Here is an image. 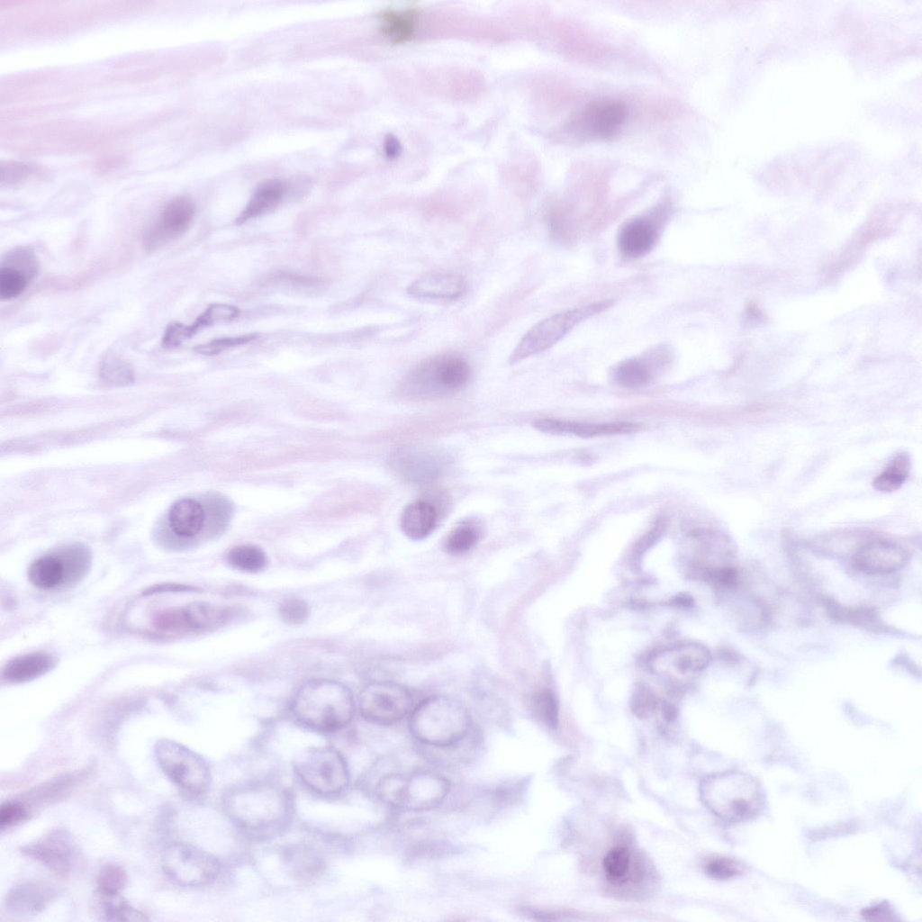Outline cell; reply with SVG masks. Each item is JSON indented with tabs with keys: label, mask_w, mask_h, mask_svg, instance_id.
<instances>
[{
	"label": "cell",
	"mask_w": 922,
	"mask_h": 922,
	"mask_svg": "<svg viewBox=\"0 0 922 922\" xmlns=\"http://www.w3.org/2000/svg\"><path fill=\"white\" fill-rule=\"evenodd\" d=\"M128 876L126 871L119 864L104 865L97 875V890L108 893H120L126 886Z\"/></svg>",
	"instance_id": "40"
},
{
	"label": "cell",
	"mask_w": 922,
	"mask_h": 922,
	"mask_svg": "<svg viewBox=\"0 0 922 922\" xmlns=\"http://www.w3.org/2000/svg\"><path fill=\"white\" fill-rule=\"evenodd\" d=\"M418 11L415 8L404 10L386 9L380 14V31L393 43H403L415 34Z\"/></svg>",
	"instance_id": "31"
},
{
	"label": "cell",
	"mask_w": 922,
	"mask_h": 922,
	"mask_svg": "<svg viewBox=\"0 0 922 922\" xmlns=\"http://www.w3.org/2000/svg\"><path fill=\"white\" fill-rule=\"evenodd\" d=\"M659 238V224L649 216H641L626 222L618 235L620 253L630 259L648 254Z\"/></svg>",
	"instance_id": "21"
},
{
	"label": "cell",
	"mask_w": 922,
	"mask_h": 922,
	"mask_svg": "<svg viewBox=\"0 0 922 922\" xmlns=\"http://www.w3.org/2000/svg\"><path fill=\"white\" fill-rule=\"evenodd\" d=\"M654 699L646 690L637 692L633 701V709L639 716H646L654 708Z\"/></svg>",
	"instance_id": "47"
},
{
	"label": "cell",
	"mask_w": 922,
	"mask_h": 922,
	"mask_svg": "<svg viewBox=\"0 0 922 922\" xmlns=\"http://www.w3.org/2000/svg\"><path fill=\"white\" fill-rule=\"evenodd\" d=\"M671 357L667 345H659L642 356L619 363L612 370V379L625 388L645 386L659 370L668 365Z\"/></svg>",
	"instance_id": "19"
},
{
	"label": "cell",
	"mask_w": 922,
	"mask_h": 922,
	"mask_svg": "<svg viewBox=\"0 0 922 922\" xmlns=\"http://www.w3.org/2000/svg\"><path fill=\"white\" fill-rule=\"evenodd\" d=\"M413 704L410 691L391 681H374L361 690L358 709L361 716L376 725H392L408 715Z\"/></svg>",
	"instance_id": "10"
},
{
	"label": "cell",
	"mask_w": 922,
	"mask_h": 922,
	"mask_svg": "<svg viewBox=\"0 0 922 922\" xmlns=\"http://www.w3.org/2000/svg\"><path fill=\"white\" fill-rule=\"evenodd\" d=\"M384 147L388 156H394L398 151L397 144L393 138H387Z\"/></svg>",
	"instance_id": "48"
},
{
	"label": "cell",
	"mask_w": 922,
	"mask_h": 922,
	"mask_svg": "<svg viewBox=\"0 0 922 922\" xmlns=\"http://www.w3.org/2000/svg\"><path fill=\"white\" fill-rule=\"evenodd\" d=\"M705 873L714 880H728L742 872L741 865L728 857L710 858L704 865Z\"/></svg>",
	"instance_id": "41"
},
{
	"label": "cell",
	"mask_w": 922,
	"mask_h": 922,
	"mask_svg": "<svg viewBox=\"0 0 922 922\" xmlns=\"http://www.w3.org/2000/svg\"><path fill=\"white\" fill-rule=\"evenodd\" d=\"M88 557L86 552L68 550L65 556L46 555L36 559L28 571L30 582L37 588L50 590L85 573Z\"/></svg>",
	"instance_id": "15"
},
{
	"label": "cell",
	"mask_w": 922,
	"mask_h": 922,
	"mask_svg": "<svg viewBox=\"0 0 922 922\" xmlns=\"http://www.w3.org/2000/svg\"><path fill=\"white\" fill-rule=\"evenodd\" d=\"M99 373L103 381L112 385H127L134 380L131 364L114 354H107L103 358Z\"/></svg>",
	"instance_id": "37"
},
{
	"label": "cell",
	"mask_w": 922,
	"mask_h": 922,
	"mask_svg": "<svg viewBox=\"0 0 922 922\" xmlns=\"http://www.w3.org/2000/svg\"><path fill=\"white\" fill-rule=\"evenodd\" d=\"M21 853L56 874L67 877L79 862V849L71 834L55 828L21 847Z\"/></svg>",
	"instance_id": "12"
},
{
	"label": "cell",
	"mask_w": 922,
	"mask_h": 922,
	"mask_svg": "<svg viewBox=\"0 0 922 922\" xmlns=\"http://www.w3.org/2000/svg\"><path fill=\"white\" fill-rule=\"evenodd\" d=\"M613 304L612 300H602L555 313L535 324L520 340L510 356V363L516 364L539 354L560 341L581 322L604 312Z\"/></svg>",
	"instance_id": "6"
},
{
	"label": "cell",
	"mask_w": 922,
	"mask_h": 922,
	"mask_svg": "<svg viewBox=\"0 0 922 922\" xmlns=\"http://www.w3.org/2000/svg\"><path fill=\"white\" fill-rule=\"evenodd\" d=\"M451 784L435 771L419 768L406 773L398 810L420 812L439 806L447 797Z\"/></svg>",
	"instance_id": "13"
},
{
	"label": "cell",
	"mask_w": 922,
	"mask_h": 922,
	"mask_svg": "<svg viewBox=\"0 0 922 922\" xmlns=\"http://www.w3.org/2000/svg\"><path fill=\"white\" fill-rule=\"evenodd\" d=\"M703 803L727 822H742L755 817L764 796L759 783L739 771H724L704 777L700 785Z\"/></svg>",
	"instance_id": "4"
},
{
	"label": "cell",
	"mask_w": 922,
	"mask_h": 922,
	"mask_svg": "<svg viewBox=\"0 0 922 922\" xmlns=\"http://www.w3.org/2000/svg\"><path fill=\"white\" fill-rule=\"evenodd\" d=\"M409 729L425 749H444L471 734L472 719L459 700L448 695H431L412 709Z\"/></svg>",
	"instance_id": "2"
},
{
	"label": "cell",
	"mask_w": 922,
	"mask_h": 922,
	"mask_svg": "<svg viewBox=\"0 0 922 922\" xmlns=\"http://www.w3.org/2000/svg\"><path fill=\"white\" fill-rule=\"evenodd\" d=\"M258 338L257 334H246L236 337H225L213 339L204 344L196 346L194 349L202 355L213 356L222 351L253 341Z\"/></svg>",
	"instance_id": "42"
},
{
	"label": "cell",
	"mask_w": 922,
	"mask_h": 922,
	"mask_svg": "<svg viewBox=\"0 0 922 922\" xmlns=\"http://www.w3.org/2000/svg\"><path fill=\"white\" fill-rule=\"evenodd\" d=\"M32 172V167L23 162H5L1 167V184L15 185L26 179Z\"/></svg>",
	"instance_id": "45"
},
{
	"label": "cell",
	"mask_w": 922,
	"mask_h": 922,
	"mask_svg": "<svg viewBox=\"0 0 922 922\" xmlns=\"http://www.w3.org/2000/svg\"><path fill=\"white\" fill-rule=\"evenodd\" d=\"M94 914L104 921H148L147 915L131 906L120 893L96 890L94 896Z\"/></svg>",
	"instance_id": "27"
},
{
	"label": "cell",
	"mask_w": 922,
	"mask_h": 922,
	"mask_svg": "<svg viewBox=\"0 0 922 922\" xmlns=\"http://www.w3.org/2000/svg\"><path fill=\"white\" fill-rule=\"evenodd\" d=\"M39 262L32 249L16 248L4 256L0 267V298L18 297L37 276Z\"/></svg>",
	"instance_id": "18"
},
{
	"label": "cell",
	"mask_w": 922,
	"mask_h": 922,
	"mask_svg": "<svg viewBox=\"0 0 922 922\" xmlns=\"http://www.w3.org/2000/svg\"><path fill=\"white\" fill-rule=\"evenodd\" d=\"M29 817V808L20 800H7L0 808V827L2 830L24 821Z\"/></svg>",
	"instance_id": "44"
},
{
	"label": "cell",
	"mask_w": 922,
	"mask_h": 922,
	"mask_svg": "<svg viewBox=\"0 0 922 922\" xmlns=\"http://www.w3.org/2000/svg\"><path fill=\"white\" fill-rule=\"evenodd\" d=\"M228 817L246 834L270 838L285 831L292 821L290 793L270 782H249L229 790L223 800Z\"/></svg>",
	"instance_id": "1"
},
{
	"label": "cell",
	"mask_w": 922,
	"mask_h": 922,
	"mask_svg": "<svg viewBox=\"0 0 922 922\" xmlns=\"http://www.w3.org/2000/svg\"><path fill=\"white\" fill-rule=\"evenodd\" d=\"M204 511L193 499H182L175 502L168 513L172 530L179 537L193 538L197 535L204 522Z\"/></svg>",
	"instance_id": "29"
},
{
	"label": "cell",
	"mask_w": 922,
	"mask_h": 922,
	"mask_svg": "<svg viewBox=\"0 0 922 922\" xmlns=\"http://www.w3.org/2000/svg\"><path fill=\"white\" fill-rule=\"evenodd\" d=\"M471 368L466 359L442 354L419 364L403 379L401 394L413 401H431L452 395L468 383Z\"/></svg>",
	"instance_id": "5"
},
{
	"label": "cell",
	"mask_w": 922,
	"mask_h": 922,
	"mask_svg": "<svg viewBox=\"0 0 922 922\" xmlns=\"http://www.w3.org/2000/svg\"><path fill=\"white\" fill-rule=\"evenodd\" d=\"M624 103L601 99L589 103L575 118L576 130L596 139H609L622 128L627 118Z\"/></svg>",
	"instance_id": "16"
},
{
	"label": "cell",
	"mask_w": 922,
	"mask_h": 922,
	"mask_svg": "<svg viewBox=\"0 0 922 922\" xmlns=\"http://www.w3.org/2000/svg\"><path fill=\"white\" fill-rule=\"evenodd\" d=\"M910 471V457L906 452L896 454L884 469L872 481L873 488L881 493H892L904 484Z\"/></svg>",
	"instance_id": "33"
},
{
	"label": "cell",
	"mask_w": 922,
	"mask_h": 922,
	"mask_svg": "<svg viewBox=\"0 0 922 922\" xmlns=\"http://www.w3.org/2000/svg\"><path fill=\"white\" fill-rule=\"evenodd\" d=\"M161 866L167 877L182 887L211 884L221 872V863L215 856L182 842H175L166 847Z\"/></svg>",
	"instance_id": "9"
},
{
	"label": "cell",
	"mask_w": 922,
	"mask_h": 922,
	"mask_svg": "<svg viewBox=\"0 0 922 922\" xmlns=\"http://www.w3.org/2000/svg\"><path fill=\"white\" fill-rule=\"evenodd\" d=\"M863 916L869 920H894L895 917L889 906L879 904L863 910Z\"/></svg>",
	"instance_id": "46"
},
{
	"label": "cell",
	"mask_w": 922,
	"mask_h": 922,
	"mask_svg": "<svg viewBox=\"0 0 922 922\" xmlns=\"http://www.w3.org/2000/svg\"><path fill=\"white\" fill-rule=\"evenodd\" d=\"M292 711L304 726L321 732L337 731L352 720L355 701L343 683L328 679L305 682L295 693Z\"/></svg>",
	"instance_id": "3"
},
{
	"label": "cell",
	"mask_w": 922,
	"mask_h": 922,
	"mask_svg": "<svg viewBox=\"0 0 922 922\" xmlns=\"http://www.w3.org/2000/svg\"><path fill=\"white\" fill-rule=\"evenodd\" d=\"M54 664L49 654L32 652L10 660L4 668L3 677L9 682H24L46 673Z\"/></svg>",
	"instance_id": "28"
},
{
	"label": "cell",
	"mask_w": 922,
	"mask_h": 922,
	"mask_svg": "<svg viewBox=\"0 0 922 922\" xmlns=\"http://www.w3.org/2000/svg\"><path fill=\"white\" fill-rule=\"evenodd\" d=\"M284 863L291 875L308 881L318 877L325 863L317 851L307 845H291L284 851Z\"/></svg>",
	"instance_id": "30"
},
{
	"label": "cell",
	"mask_w": 922,
	"mask_h": 922,
	"mask_svg": "<svg viewBox=\"0 0 922 922\" xmlns=\"http://www.w3.org/2000/svg\"><path fill=\"white\" fill-rule=\"evenodd\" d=\"M286 191V184L280 179L272 178L262 182L235 220L236 224H242L274 210L282 202Z\"/></svg>",
	"instance_id": "26"
},
{
	"label": "cell",
	"mask_w": 922,
	"mask_h": 922,
	"mask_svg": "<svg viewBox=\"0 0 922 922\" xmlns=\"http://www.w3.org/2000/svg\"><path fill=\"white\" fill-rule=\"evenodd\" d=\"M185 611L191 629H210L220 627L228 621L230 610L209 602H193L185 606Z\"/></svg>",
	"instance_id": "32"
},
{
	"label": "cell",
	"mask_w": 922,
	"mask_h": 922,
	"mask_svg": "<svg viewBox=\"0 0 922 922\" xmlns=\"http://www.w3.org/2000/svg\"><path fill=\"white\" fill-rule=\"evenodd\" d=\"M534 427L548 434L570 435L585 438L629 434L641 429L639 423L628 421L586 423L551 418L536 420Z\"/></svg>",
	"instance_id": "20"
},
{
	"label": "cell",
	"mask_w": 922,
	"mask_h": 922,
	"mask_svg": "<svg viewBox=\"0 0 922 922\" xmlns=\"http://www.w3.org/2000/svg\"><path fill=\"white\" fill-rule=\"evenodd\" d=\"M227 560L234 568L247 573L260 572L267 564L263 550L251 545L233 547L228 553Z\"/></svg>",
	"instance_id": "36"
},
{
	"label": "cell",
	"mask_w": 922,
	"mask_h": 922,
	"mask_svg": "<svg viewBox=\"0 0 922 922\" xmlns=\"http://www.w3.org/2000/svg\"><path fill=\"white\" fill-rule=\"evenodd\" d=\"M531 707L535 717L549 728L555 729L558 724V702L555 695L548 690L537 692L531 699Z\"/></svg>",
	"instance_id": "38"
},
{
	"label": "cell",
	"mask_w": 922,
	"mask_h": 922,
	"mask_svg": "<svg viewBox=\"0 0 922 922\" xmlns=\"http://www.w3.org/2000/svg\"><path fill=\"white\" fill-rule=\"evenodd\" d=\"M446 453L424 447H401L391 454V471L402 481L427 484L438 479L449 465Z\"/></svg>",
	"instance_id": "11"
},
{
	"label": "cell",
	"mask_w": 922,
	"mask_h": 922,
	"mask_svg": "<svg viewBox=\"0 0 922 922\" xmlns=\"http://www.w3.org/2000/svg\"><path fill=\"white\" fill-rule=\"evenodd\" d=\"M238 314L239 309L235 306L220 303L212 304L190 325H185L180 322L170 323L163 334L162 346L166 348H176L201 330L219 322L233 320Z\"/></svg>",
	"instance_id": "22"
},
{
	"label": "cell",
	"mask_w": 922,
	"mask_h": 922,
	"mask_svg": "<svg viewBox=\"0 0 922 922\" xmlns=\"http://www.w3.org/2000/svg\"><path fill=\"white\" fill-rule=\"evenodd\" d=\"M902 546L886 539L874 538L861 544L853 554L855 568L866 574L891 573L902 568L909 559Z\"/></svg>",
	"instance_id": "17"
},
{
	"label": "cell",
	"mask_w": 922,
	"mask_h": 922,
	"mask_svg": "<svg viewBox=\"0 0 922 922\" xmlns=\"http://www.w3.org/2000/svg\"><path fill=\"white\" fill-rule=\"evenodd\" d=\"M278 611L284 622L297 625L307 619L310 608L307 602L302 599L287 598L281 602Z\"/></svg>",
	"instance_id": "43"
},
{
	"label": "cell",
	"mask_w": 922,
	"mask_h": 922,
	"mask_svg": "<svg viewBox=\"0 0 922 922\" xmlns=\"http://www.w3.org/2000/svg\"><path fill=\"white\" fill-rule=\"evenodd\" d=\"M669 652L674 670L682 674L697 673L710 661V652L701 645H682Z\"/></svg>",
	"instance_id": "34"
},
{
	"label": "cell",
	"mask_w": 922,
	"mask_h": 922,
	"mask_svg": "<svg viewBox=\"0 0 922 922\" xmlns=\"http://www.w3.org/2000/svg\"><path fill=\"white\" fill-rule=\"evenodd\" d=\"M294 770L308 788L322 795L339 793L349 782L347 762L331 746H315L301 753L294 762Z\"/></svg>",
	"instance_id": "8"
},
{
	"label": "cell",
	"mask_w": 922,
	"mask_h": 922,
	"mask_svg": "<svg viewBox=\"0 0 922 922\" xmlns=\"http://www.w3.org/2000/svg\"><path fill=\"white\" fill-rule=\"evenodd\" d=\"M480 538V531L471 524L455 528L447 537L444 548L451 555H461L473 548Z\"/></svg>",
	"instance_id": "39"
},
{
	"label": "cell",
	"mask_w": 922,
	"mask_h": 922,
	"mask_svg": "<svg viewBox=\"0 0 922 922\" xmlns=\"http://www.w3.org/2000/svg\"><path fill=\"white\" fill-rule=\"evenodd\" d=\"M195 212V205L187 196L171 199L162 210L158 220L144 232L143 248L154 251L181 237L190 227Z\"/></svg>",
	"instance_id": "14"
},
{
	"label": "cell",
	"mask_w": 922,
	"mask_h": 922,
	"mask_svg": "<svg viewBox=\"0 0 922 922\" xmlns=\"http://www.w3.org/2000/svg\"><path fill=\"white\" fill-rule=\"evenodd\" d=\"M57 896L51 885L27 881L14 886L6 894L5 906L16 915H35L41 912Z\"/></svg>",
	"instance_id": "23"
},
{
	"label": "cell",
	"mask_w": 922,
	"mask_h": 922,
	"mask_svg": "<svg viewBox=\"0 0 922 922\" xmlns=\"http://www.w3.org/2000/svg\"><path fill=\"white\" fill-rule=\"evenodd\" d=\"M154 755L162 772L184 793L195 798L208 791L211 772L197 753L176 741L160 739Z\"/></svg>",
	"instance_id": "7"
},
{
	"label": "cell",
	"mask_w": 922,
	"mask_h": 922,
	"mask_svg": "<svg viewBox=\"0 0 922 922\" xmlns=\"http://www.w3.org/2000/svg\"><path fill=\"white\" fill-rule=\"evenodd\" d=\"M466 289L465 279L455 273L435 272L426 274L408 287L412 297L426 300H454L463 295Z\"/></svg>",
	"instance_id": "24"
},
{
	"label": "cell",
	"mask_w": 922,
	"mask_h": 922,
	"mask_svg": "<svg viewBox=\"0 0 922 922\" xmlns=\"http://www.w3.org/2000/svg\"><path fill=\"white\" fill-rule=\"evenodd\" d=\"M438 518V513L433 503L429 501L418 500L403 509L400 526L407 538L412 540H421L435 529Z\"/></svg>",
	"instance_id": "25"
},
{
	"label": "cell",
	"mask_w": 922,
	"mask_h": 922,
	"mask_svg": "<svg viewBox=\"0 0 922 922\" xmlns=\"http://www.w3.org/2000/svg\"><path fill=\"white\" fill-rule=\"evenodd\" d=\"M602 868L608 880L616 883H625L631 870V852L625 845L610 848L602 861Z\"/></svg>",
	"instance_id": "35"
}]
</instances>
